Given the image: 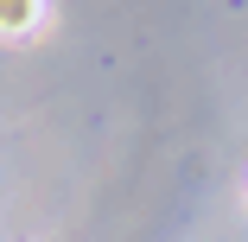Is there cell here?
I'll return each instance as SVG.
<instances>
[{
    "label": "cell",
    "mask_w": 248,
    "mask_h": 242,
    "mask_svg": "<svg viewBox=\"0 0 248 242\" xmlns=\"http://www.w3.org/2000/svg\"><path fill=\"white\" fill-rule=\"evenodd\" d=\"M45 0H0V38L7 45H26V38H38L45 32Z\"/></svg>",
    "instance_id": "6da1fadb"
}]
</instances>
